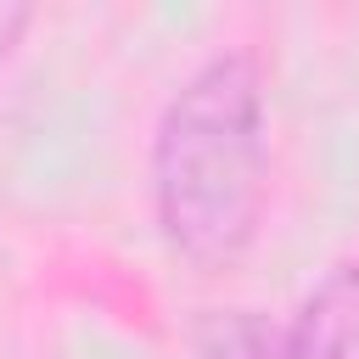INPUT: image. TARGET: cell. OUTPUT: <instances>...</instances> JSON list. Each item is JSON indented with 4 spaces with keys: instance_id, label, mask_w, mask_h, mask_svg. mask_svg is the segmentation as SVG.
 Here are the masks:
<instances>
[{
    "instance_id": "obj_1",
    "label": "cell",
    "mask_w": 359,
    "mask_h": 359,
    "mask_svg": "<svg viewBox=\"0 0 359 359\" xmlns=\"http://www.w3.org/2000/svg\"><path fill=\"white\" fill-rule=\"evenodd\" d=\"M151 208L163 241L196 269H236L269 208V112L252 50L208 56L151 135Z\"/></svg>"
},
{
    "instance_id": "obj_2",
    "label": "cell",
    "mask_w": 359,
    "mask_h": 359,
    "mask_svg": "<svg viewBox=\"0 0 359 359\" xmlns=\"http://www.w3.org/2000/svg\"><path fill=\"white\" fill-rule=\"evenodd\" d=\"M252 359H359V258L337 264Z\"/></svg>"
},
{
    "instance_id": "obj_3",
    "label": "cell",
    "mask_w": 359,
    "mask_h": 359,
    "mask_svg": "<svg viewBox=\"0 0 359 359\" xmlns=\"http://www.w3.org/2000/svg\"><path fill=\"white\" fill-rule=\"evenodd\" d=\"M34 22V11L28 6H17V0H0V56H11V45L22 39V28Z\"/></svg>"
}]
</instances>
